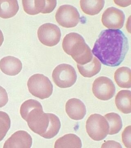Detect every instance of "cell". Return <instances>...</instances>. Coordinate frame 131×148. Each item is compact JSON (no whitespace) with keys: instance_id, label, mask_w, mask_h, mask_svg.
<instances>
[{"instance_id":"6da1fadb","label":"cell","mask_w":131,"mask_h":148,"mask_svg":"<svg viewBox=\"0 0 131 148\" xmlns=\"http://www.w3.org/2000/svg\"><path fill=\"white\" fill-rule=\"evenodd\" d=\"M129 47L128 40L122 31L106 29L100 33L92 52L105 66L116 67L124 61Z\"/></svg>"},{"instance_id":"7a4b0ae2","label":"cell","mask_w":131,"mask_h":148,"mask_svg":"<svg viewBox=\"0 0 131 148\" xmlns=\"http://www.w3.org/2000/svg\"><path fill=\"white\" fill-rule=\"evenodd\" d=\"M20 114L33 132L45 139L54 138L60 129L59 118L54 114L44 113L41 104L36 100L24 102L20 108Z\"/></svg>"},{"instance_id":"3957f363","label":"cell","mask_w":131,"mask_h":148,"mask_svg":"<svg viewBox=\"0 0 131 148\" xmlns=\"http://www.w3.org/2000/svg\"><path fill=\"white\" fill-rule=\"evenodd\" d=\"M63 50L71 56L77 64L84 65L93 59L92 51L82 36L76 33L66 35L62 42Z\"/></svg>"},{"instance_id":"277c9868","label":"cell","mask_w":131,"mask_h":148,"mask_svg":"<svg viewBox=\"0 0 131 148\" xmlns=\"http://www.w3.org/2000/svg\"><path fill=\"white\" fill-rule=\"evenodd\" d=\"M29 92L35 97L43 100L48 98L53 92V85L48 77L43 74L32 75L27 83Z\"/></svg>"},{"instance_id":"5b68a950","label":"cell","mask_w":131,"mask_h":148,"mask_svg":"<svg viewBox=\"0 0 131 148\" xmlns=\"http://www.w3.org/2000/svg\"><path fill=\"white\" fill-rule=\"evenodd\" d=\"M86 131L92 140L101 141L106 138L109 132V125L104 116L99 114L91 115L87 120Z\"/></svg>"},{"instance_id":"8992f818","label":"cell","mask_w":131,"mask_h":148,"mask_svg":"<svg viewBox=\"0 0 131 148\" xmlns=\"http://www.w3.org/2000/svg\"><path fill=\"white\" fill-rule=\"evenodd\" d=\"M52 78L53 82L58 87L67 88L76 82L77 75L72 66L67 64H61L53 70Z\"/></svg>"},{"instance_id":"52a82bcc","label":"cell","mask_w":131,"mask_h":148,"mask_svg":"<svg viewBox=\"0 0 131 148\" xmlns=\"http://www.w3.org/2000/svg\"><path fill=\"white\" fill-rule=\"evenodd\" d=\"M80 18V15L77 8L69 5L60 6L55 14V19L58 24L66 28L76 27Z\"/></svg>"},{"instance_id":"ba28073f","label":"cell","mask_w":131,"mask_h":148,"mask_svg":"<svg viewBox=\"0 0 131 148\" xmlns=\"http://www.w3.org/2000/svg\"><path fill=\"white\" fill-rule=\"evenodd\" d=\"M92 91L98 99L102 101H108L115 95V85L108 77H100L96 79L93 83Z\"/></svg>"},{"instance_id":"9c48e42d","label":"cell","mask_w":131,"mask_h":148,"mask_svg":"<svg viewBox=\"0 0 131 148\" xmlns=\"http://www.w3.org/2000/svg\"><path fill=\"white\" fill-rule=\"evenodd\" d=\"M39 40L43 45L53 47L60 41V29L55 24L45 23L39 27L37 31Z\"/></svg>"},{"instance_id":"30bf717a","label":"cell","mask_w":131,"mask_h":148,"mask_svg":"<svg viewBox=\"0 0 131 148\" xmlns=\"http://www.w3.org/2000/svg\"><path fill=\"white\" fill-rule=\"evenodd\" d=\"M125 15L123 11L114 7L109 8L105 11L102 17V22L105 27L112 30L123 28Z\"/></svg>"},{"instance_id":"8fae6325","label":"cell","mask_w":131,"mask_h":148,"mask_svg":"<svg viewBox=\"0 0 131 148\" xmlns=\"http://www.w3.org/2000/svg\"><path fill=\"white\" fill-rule=\"evenodd\" d=\"M33 140L27 132L20 130L14 133L4 145V148H30Z\"/></svg>"},{"instance_id":"7c38bea8","label":"cell","mask_w":131,"mask_h":148,"mask_svg":"<svg viewBox=\"0 0 131 148\" xmlns=\"http://www.w3.org/2000/svg\"><path fill=\"white\" fill-rule=\"evenodd\" d=\"M66 112L71 119L80 120L83 119L87 113L86 106L79 99L71 98L67 102Z\"/></svg>"},{"instance_id":"4fadbf2b","label":"cell","mask_w":131,"mask_h":148,"mask_svg":"<svg viewBox=\"0 0 131 148\" xmlns=\"http://www.w3.org/2000/svg\"><path fill=\"white\" fill-rule=\"evenodd\" d=\"M22 64L18 58L12 56L4 57L0 61V69L4 73L10 76L18 75L22 69Z\"/></svg>"},{"instance_id":"5bb4252c","label":"cell","mask_w":131,"mask_h":148,"mask_svg":"<svg viewBox=\"0 0 131 148\" xmlns=\"http://www.w3.org/2000/svg\"><path fill=\"white\" fill-rule=\"evenodd\" d=\"M131 92L129 90H121L117 93L115 103L117 109L123 114L131 112Z\"/></svg>"},{"instance_id":"9a60e30c","label":"cell","mask_w":131,"mask_h":148,"mask_svg":"<svg viewBox=\"0 0 131 148\" xmlns=\"http://www.w3.org/2000/svg\"><path fill=\"white\" fill-rule=\"evenodd\" d=\"M79 72L84 77L91 78L99 73L101 69L100 62L95 57L91 62L84 65L77 64Z\"/></svg>"},{"instance_id":"2e32d148","label":"cell","mask_w":131,"mask_h":148,"mask_svg":"<svg viewBox=\"0 0 131 148\" xmlns=\"http://www.w3.org/2000/svg\"><path fill=\"white\" fill-rule=\"evenodd\" d=\"M19 10L16 0H0V17L9 18L15 16Z\"/></svg>"},{"instance_id":"e0dca14e","label":"cell","mask_w":131,"mask_h":148,"mask_svg":"<svg viewBox=\"0 0 131 148\" xmlns=\"http://www.w3.org/2000/svg\"><path fill=\"white\" fill-rule=\"evenodd\" d=\"M115 82L120 87L130 88L131 87V71L130 68L122 67L115 71L114 75Z\"/></svg>"},{"instance_id":"ac0fdd59","label":"cell","mask_w":131,"mask_h":148,"mask_svg":"<svg viewBox=\"0 0 131 148\" xmlns=\"http://www.w3.org/2000/svg\"><path fill=\"white\" fill-rule=\"evenodd\" d=\"M82 143L80 138L73 134H67L55 142V148H81Z\"/></svg>"},{"instance_id":"d6986e66","label":"cell","mask_w":131,"mask_h":148,"mask_svg":"<svg viewBox=\"0 0 131 148\" xmlns=\"http://www.w3.org/2000/svg\"><path fill=\"white\" fill-rule=\"evenodd\" d=\"M105 1L81 0L80 5L81 10L87 15L94 16L99 13L104 6Z\"/></svg>"},{"instance_id":"ffe728a7","label":"cell","mask_w":131,"mask_h":148,"mask_svg":"<svg viewBox=\"0 0 131 148\" xmlns=\"http://www.w3.org/2000/svg\"><path fill=\"white\" fill-rule=\"evenodd\" d=\"M104 117L109 125L108 134L113 135L120 132L123 127V123L119 115L115 113L111 112L106 114Z\"/></svg>"},{"instance_id":"44dd1931","label":"cell","mask_w":131,"mask_h":148,"mask_svg":"<svg viewBox=\"0 0 131 148\" xmlns=\"http://www.w3.org/2000/svg\"><path fill=\"white\" fill-rule=\"evenodd\" d=\"M10 118L6 113L0 111V142L4 139L10 127Z\"/></svg>"},{"instance_id":"7402d4cb","label":"cell","mask_w":131,"mask_h":148,"mask_svg":"<svg viewBox=\"0 0 131 148\" xmlns=\"http://www.w3.org/2000/svg\"><path fill=\"white\" fill-rule=\"evenodd\" d=\"M131 126H127L123 130L122 134V141L126 148H131Z\"/></svg>"},{"instance_id":"603a6c76","label":"cell","mask_w":131,"mask_h":148,"mask_svg":"<svg viewBox=\"0 0 131 148\" xmlns=\"http://www.w3.org/2000/svg\"><path fill=\"white\" fill-rule=\"evenodd\" d=\"M8 101V95L4 88L0 86V108L5 106Z\"/></svg>"},{"instance_id":"cb8c5ba5","label":"cell","mask_w":131,"mask_h":148,"mask_svg":"<svg viewBox=\"0 0 131 148\" xmlns=\"http://www.w3.org/2000/svg\"><path fill=\"white\" fill-rule=\"evenodd\" d=\"M101 148H122L120 143L114 141H108L104 143Z\"/></svg>"},{"instance_id":"d4e9b609","label":"cell","mask_w":131,"mask_h":148,"mask_svg":"<svg viewBox=\"0 0 131 148\" xmlns=\"http://www.w3.org/2000/svg\"><path fill=\"white\" fill-rule=\"evenodd\" d=\"M131 1H114L116 4L122 7H126L130 5Z\"/></svg>"},{"instance_id":"484cf974","label":"cell","mask_w":131,"mask_h":148,"mask_svg":"<svg viewBox=\"0 0 131 148\" xmlns=\"http://www.w3.org/2000/svg\"><path fill=\"white\" fill-rule=\"evenodd\" d=\"M4 41V36L3 35L2 31L0 30V47L3 44V42Z\"/></svg>"}]
</instances>
